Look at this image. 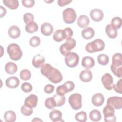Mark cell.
Returning <instances> with one entry per match:
<instances>
[{
    "label": "cell",
    "instance_id": "cell-47",
    "mask_svg": "<svg viewBox=\"0 0 122 122\" xmlns=\"http://www.w3.org/2000/svg\"><path fill=\"white\" fill-rule=\"evenodd\" d=\"M71 1H72L71 0H58L57 2L59 6L61 7H63L71 3Z\"/></svg>",
    "mask_w": 122,
    "mask_h": 122
},
{
    "label": "cell",
    "instance_id": "cell-14",
    "mask_svg": "<svg viewBox=\"0 0 122 122\" xmlns=\"http://www.w3.org/2000/svg\"><path fill=\"white\" fill-rule=\"evenodd\" d=\"M53 30V26L50 23L44 22L41 26V32L45 36H50L52 34Z\"/></svg>",
    "mask_w": 122,
    "mask_h": 122
},
{
    "label": "cell",
    "instance_id": "cell-2",
    "mask_svg": "<svg viewBox=\"0 0 122 122\" xmlns=\"http://www.w3.org/2000/svg\"><path fill=\"white\" fill-rule=\"evenodd\" d=\"M104 47V41L102 39H97L87 44L85 46V50L89 53H94L102 51Z\"/></svg>",
    "mask_w": 122,
    "mask_h": 122
},
{
    "label": "cell",
    "instance_id": "cell-34",
    "mask_svg": "<svg viewBox=\"0 0 122 122\" xmlns=\"http://www.w3.org/2000/svg\"><path fill=\"white\" fill-rule=\"evenodd\" d=\"M122 23V21L121 18L118 17H115L112 19L111 25L114 28L117 30L121 27Z\"/></svg>",
    "mask_w": 122,
    "mask_h": 122
},
{
    "label": "cell",
    "instance_id": "cell-18",
    "mask_svg": "<svg viewBox=\"0 0 122 122\" xmlns=\"http://www.w3.org/2000/svg\"><path fill=\"white\" fill-rule=\"evenodd\" d=\"M44 58L40 54L36 55L32 59V63L33 66L36 68H39L41 67L44 63Z\"/></svg>",
    "mask_w": 122,
    "mask_h": 122
},
{
    "label": "cell",
    "instance_id": "cell-41",
    "mask_svg": "<svg viewBox=\"0 0 122 122\" xmlns=\"http://www.w3.org/2000/svg\"><path fill=\"white\" fill-rule=\"evenodd\" d=\"M41 43V40L39 37L37 36H33L29 41V43L30 46L33 47H36L38 46Z\"/></svg>",
    "mask_w": 122,
    "mask_h": 122
},
{
    "label": "cell",
    "instance_id": "cell-7",
    "mask_svg": "<svg viewBox=\"0 0 122 122\" xmlns=\"http://www.w3.org/2000/svg\"><path fill=\"white\" fill-rule=\"evenodd\" d=\"M79 61V55L75 52H69L65 55V62L67 66L70 68L76 67Z\"/></svg>",
    "mask_w": 122,
    "mask_h": 122
},
{
    "label": "cell",
    "instance_id": "cell-4",
    "mask_svg": "<svg viewBox=\"0 0 122 122\" xmlns=\"http://www.w3.org/2000/svg\"><path fill=\"white\" fill-rule=\"evenodd\" d=\"M69 102L71 108L78 110L81 108L82 106V96L79 93H74L70 95L69 98Z\"/></svg>",
    "mask_w": 122,
    "mask_h": 122
},
{
    "label": "cell",
    "instance_id": "cell-48",
    "mask_svg": "<svg viewBox=\"0 0 122 122\" xmlns=\"http://www.w3.org/2000/svg\"><path fill=\"white\" fill-rule=\"evenodd\" d=\"M0 17L2 18L6 15V10L5 8H4L2 6H0Z\"/></svg>",
    "mask_w": 122,
    "mask_h": 122
},
{
    "label": "cell",
    "instance_id": "cell-25",
    "mask_svg": "<svg viewBox=\"0 0 122 122\" xmlns=\"http://www.w3.org/2000/svg\"><path fill=\"white\" fill-rule=\"evenodd\" d=\"M4 118L6 122H13L16 120V115L13 111L9 110L5 112Z\"/></svg>",
    "mask_w": 122,
    "mask_h": 122
},
{
    "label": "cell",
    "instance_id": "cell-13",
    "mask_svg": "<svg viewBox=\"0 0 122 122\" xmlns=\"http://www.w3.org/2000/svg\"><path fill=\"white\" fill-rule=\"evenodd\" d=\"M80 80L85 82L90 81L92 79V71L88 70L86 69L82 71L79 75Z\"/></svg>",
    "mask_w": 122,
    "mask_h": 122
},
{
    "label": "cell",
    "instance_id": "cell-19",
    "mask_svg": "<svg viewBox=\"0 0 122 122\" xmlns=\"http://www.w3.org/2000/svg\"><path fill=\"white\" fill-rule=\"evenodd\" d=\"M90 23V20L88 16L85 15H80L77 19V24L81 28L87 27Z\"/></svg>",
    "mask_w": 122,
    "mask_h": 122
},
{
    "label": "cell",
    "instance_id": "cell-9",
    "mask_svg": "<svg viewBox=\"0 0 122 122\" xmlns=\"http://www.w3.org/2000/svg\"><path fill=\"white\" fill-rule=\"evenodd\" d=\"M101 81L104 87L107 90H111L113 85V79L112 75L109 73H105L101 78Z\"/></svg>",
    "mask_w": 122,
    "mask_h": 122
},
{
    "label": "cell",
    "instance_id": "cell-33",
    "mask_svg": "<svg viewBox=\"0 0 122 122\" xmlns=\"http://www.w3.org/2000/svg\"><path fill=\"white\" fill-rule=\"evenodd\" d=\"M69 92L70 91L65 83L59 86L56 89L57 94L60 95H64L65 94Z\"/></svg>",
    "mask_w": 122,
    "mask_h": 122
},
{
    "label": "cell",
    "instance_id": "cell-45",
    "mask_svg": "<svg viewBox=\"0 0 122 122\" xmlns=\"http://www.w3.org/2000/svg\"><path fill=\"white\" fill-rule=\"evenodd\" d=\"M22 5L27 8H31L33 7L35 4L33 0H22L21 1Z\"/></svg>",
    "mask_w": 122,
    "mask_h": 122
},
{
    "label": "cell",
    "instance_id": "cell-29",
    "mask_svg": "<svg viewBox=\"0 0 122 122\" xmlns=\"http://www.w3.org/2000/svg\"><path fill=\"white\" fill-rule=\"evenodd\" d=\"M112 64L116 66H122V56L121 53H117L113 55L112 58Z\"/></svg>",
    "mask_w": 122,
    "mask_h": 122
},
{
    "label": "cell",
    "instance_id": "cell-37",
    "mask_svg": "<svg viewBox=\"0 0 122 122\" xmlns=\"http://www.w3.org/2000/svg\"><path fill=\"white\" fill-rule=\"evenodd\" d=\"M31 72L30 71L27 69L22 70L20 74V78L21 80L23 81H27L30 79L31 78Z\"/></svg>",
    "mask_w": 122,
    "mask_h": 122
},
{
    "label": "cell",
    "instance_id": "cell-5",
    "mask_svg": "<svg viewBox=\"0 0 122 122\" xmlns=\"http://www.w3.org/2000/svg\"><path fill=\"white\" fill-rule=\"evenodd\" d=\"M104 121L106 122H115L116 117L114 115V108L110 104H108L103 109Z\"/></svg>",
    "mask_w": 122,
    "mask_h": 122
},
{
    "label": "cell",
    "instance_id": "cell-32",
    "mask_svg": "<svg viewBox=\"0 0 122 122\" xmlns=\"http://www.w3.org/2000/svg\"><path fill=\"white\" fill-rule=\"evenodd\" d=\"M97 61L100 64L102 65H106L109 62V58L108 55L105 54H101L98 56Z\"/></svg>",
    "mask_w": 122,
    "mask_h": 122
},
{
    "label": "cell",
    "instance_id": "cell-16",
    "mask_svg": "<svg viewBox=\"0 0 122 122\" xmlns=\"http://www.w3.org/2000/svg\"><path fill=\"white\" fill-rule=\"evenodd\" d=\"M81 64L84 68L89 70L94 66L95 61L93 58L90 56H85L82 59Z\"/></svg>",
    "mask_w": 122,
    "mask_h": 122
},
{
    "label": "cell",
    "instance_id": "cell-10",
    "mask_svg": "<svg viewBox=\"0 0 122 122\" xmlns=\"http://www.w3.org/2000/svg\"><path fill=\"white\" fill-rule=\"evenodd\" d=\"M107 104H110L115 109H121L122 108V98L118 96H112L108 98Z\"/></svg>",
    "mask_w": 122,
    "mask_h": 122
},
{
    "label": "cell",
    "instance_id": "cell-46",
    "mask_svg": "<svg viewBox=\"0 0 122 122\" xmlns=\"http://www.w3.org/2000/svg\"><path fill=\"white\" fill-rule=\"evenodd\" d=\"M54 90V86L51 84H47L44 88V91L45 93H51Z\"/></svg>",
    "mask_w": 122,
    "mask_h": 122
},
{
    "label": "cell",
    "instance_id": "cell-44",
    "mask_svg": "<svg viewBox=\"0 0 122 122\" xmlns=\"http://www.w3.org/2000/svg\"><path fill=\"white\" fill-rule=\"evenodd\" d=\"M23 20L24 22L27 24L30 22L33 21L34 16L32 13H26L23 16Z\"/></svg>",
    "mask_w": 122,
    "mask_h": 122
},
{
    "label": "cell",
    "instance_id": "cell-36",
    "mask_svg": "<svg viewBox=\"0 0 122 122\" xmlns=\"http://www.w3.org/2000/svg\"><path fill=\"white\" fill-rule=\"evenodd\" d=\"M75 119L76 121L80 122H85L87 121V114L84 111L77 113L75 115Z\"/></svg>",
    "mask_w": 122,
    "mask_h": 122
},
{
    "label": "cell",
    "instance_id": "cell-22",
    "mask_svg": "<svg viewBox=\"0 0 122 122\" xmlns=\"http://www.w3.org/2000/svg\"><path fill=\"white\" fill-rule=\"evenodd\" d=\"M105 32L108 36L111 39L115 38L118 34L117 30L114 28L111 24H108L106 26Z\"/></svg>",
    "mask_w": 122,
    "mask_h": 122
},
{
    "label": "cell",
    "instance_id": "cell-28",
    "mask_svg": "<svg viewBox=\"0 0 122 122\" xmlns=\"http://www.w3.org/2000/svg\"><path fill=\"white\" fill-rule=\"evenodd\" d=\"M26 31L30 33L36 32L38 30V26L36 22L32 21L26 24L25 26Z\"/></svg>",
    "mask_w": 122,
    "mask_h": 122
},
{
    "label": "cell",
    "instance_id": "cell-38",
    "mask_svg": "<svg viewBox=\"0 0 122 122\" xmlns=\"http://www.w3.org/2000/svg\"><path fill=\"white\" fill-rule=\"evenodd\" d=\"M45 105L49 109H53L56 106L55 101L52 97L48 98L45 100Z\"/></svg>",
    "mask_w": 122,
    "mask_h": 122
},
{
    "label": "cell",
    "instance_id": "cell-12",
    "mask_svg": "<svg viewBox=\"0 0 122 122\" xmlns=\"http://www.w3.org/2000/svg\"><path fill=\"white\" fill-rule=\"evenodd\" d=\"M90 15L92 19L96 22L100 21L103 18V12L98 9H94L92 10Z\"/></svg>",
    "mask_w": 122,
    "mask_h": 122
},
{
    "label": "cell",
    "instance_id": "cell-39",
    "mask_svg": "<svg viewBox=\"0 0 122 122\" xmlns=\"http://www.w3.org/2000/svg\"><path fill=\"white\" fill-rule=\"evenodd\" d=\"M21 112L24 115L30 116L33 113V109L32 108H29L24 104L21 107Z\"/></svg>",
    "mask_w": 122,
    "mask_h": 122
},
{
    "label": "cell",
    "instance_id": "cell-23",
    "mask_svg": "<svg viewBox=\"0 0 122 122\" xmlns=\"http://www.w3.org/2000/svg\"><path fill=\"white\" fill-rule=\"evenodd\" d=\"M94 30L91 28L88 27L82 30L81 35L82 37L86 40H89L93 38L94 36Z\"/></svg>",
    "mask_w": 122,
    "mask_h": 122
},
{
    "label": "cell",
    "instance_id": "cell-17",
    "mask_svg": "<svg viewBox=\"0 0 122 122\" xmlns=\"http://www.w3.org/2000/svg\"><path fill=\"white\" fill-rule=\"evenodd\" d=\"M19 83V80L16 77H10L7 78L6 80V85L9 88H16L18 87Z\"/></svg>",
    "mask_w": 122,
    "mask_h": 122
},
{
    "label": "cell",
    "instance_id": "cell-35",
    "mask_svg": "<svg viewBox=\"0 0 122 122\" xmlns=\"http://www.w3.org/2000/svg\"><path fill=\"white\" fill-rule=\"evenodd\" d=\"M53 40L57 42H60L64 40L63 37V30L59 29L56 30L53 35Z\"/></svg>",
    "mask_w": 122,
    "mask_h": 122
},
{
    "label": "cell",
    "instance_id": "cell-6",
    "mask_svg": "<svg viewBox=\"0 0 122 122\" xmlns=\"http://www.w3.org/2000/svg\"><path fill=\"white\" fill-rule=\"evenodd\" d=\"M64 21L67 24L73 23L77 17V15L74 10L71 8H68L64 10L62 13Z\"/></svg>",
    "mask_w": 122,
    "mask_h": 122
},
{
    "label": "cell",
    "instance_id": "cell-27",
    "mask_svg": "<svg viewBox=\"0 0 122 122\" xmlns=\"http://www.w3.org/2000/svg\"><path fill=\"white\" fill-rule=\"evenodd\" d=\"M4 4L11 10H15L19 6V1L18 0H3Z\"/></svg>",
    "mask_w": 122,
    "mask_h": 122
},
{
    "label": "cell",
    "instance_id": "cell-24",
    "mask_svg": "<svg viewBox=\"0 0 122 122\" xmlns=\"http://www.w3.org/2000/svg\"><path fill=\"white\" fill-rule=\"evenodd\" d=\"M5 69L7 73L9 74H13L17 72L18 67L15 63L12 62H8L5 65Z\"/></svg>",
    "mask_w": 122,
    "mask_h": 122
},
{
    "label": "cell",
    "instance_id": "cell-3",
    "mask_svg": "<svg viewBox=\"0 0 122 122\" xmlns=\"http://www.w3.org/2000/svg\"><path fill=\"white\" fill-rule=\"evenodd\" d=\"M7 52L10 58L14 61H18L21 59L22 52L20 46L16 43H11L8 46Z\"/></svg>",
    "mask_w": 122,
    "mask_h": 122
},
{
    "label": "cell",
    "instance_id": "cell-31",
    "mask_svg": "<svg viewBox=\"0 0 122 122\" xmlns=\"http://www.w3.org/2000/svg\"><path fill=\"white\" fill-rule=\"evenodd\" d=\"M111 70L113 73L117 77L122 78V66H118L111 64Z\"/></svg>",
    "mask_w": 122,
    "mask_h": 122
},
{
    "label": "cell",
    "instance_id": "cell-11",
    "mask_svg": "<svg viewBox=\"0 0 122 122\" xmlns=\"http://www.w3.org/2000/svg\"><path fill=\"white\" fill-rule=\"evenodd\" d=\"M38 100V97L36 95L33 94H30L25 99L24 104L30 108H35L37 105Z\"/></svg>",
    "mask_w": 122,
    "mask_h": 122
},
{
    "label": "cell",
    "instance_id": "cell-20",
    "mask_svg": "<svg viewBox=\"0 0 122 122\" xmlns=\"http://www.w3.org/2000/svg\"><path fill=\"white\" fill-rule=\"evenodd\" d=\"M8 34L10 38L12 39H17L20 36V29L16 26H12L9 29Z\"/></svg>",
    "mask_w": 122,
    "mask_h": 122
},
{
    "label": "cell",
    "instance_id": "cell-42",
    "mask_svg": "<svg viewBox=\"0 0 122 122\" xmlns=\"http://www.w3.org/2000/svg\"><path fill=\"white\" fill-rule=\"evenodd\" d=\"M21 88L23 92L28 93L31 92L32 90V86L31 84L29 82H24L22 84Z\"/></svg>",
    "mask_w": 122,
    "mask_h": 122
},
{
    "label": "cell",
    "instance_id": "cell-21",
    "mask_svg": "<svg viewBox=\"0 0 122 122\" xmlns=\"http://www.w3.org/2000/svg\"><path fill=\"white\" fill-rule=\"evenodd\" d=\"M50 118L54 122L61 121L62 113L59 110H53L49 114Z\"/></svg>",
    "mask_w": 122,
    "mask_h": 122
},
{
    "label": "cell",
    "instance_id": "cell-30",
    "mask_svg": "<svg viewBox=\"0 0 122 122\" xmlns=\"http://www.w3.org/2000/svg\"><path fill=\"white\" fill-rule=\"evenodd\" d=\"M52 97L55 101L56 106H61L64 104L65 102V97L64 95H60L58 94H56Z\"/></svg>",
    "mask_w": 122,
    "mask_h": 122
},
{
    "label": "cell",
    "instance_id": "cell-1",
    "mask_svg": "<svg viewBox=\"0 0 122 122\" xmlns=\"http://www.w3.org/2000/svg\"><path fill=\"white\" fill-rule=\"evenodd\" d=\"M41 72L52 83L56 84L62 80V75L60 71L49 63L43 64L41 67Z\"/></svg>",
    "mask_w": 122,
    "mask_h": 122
},
{
    "label": "cell",
    "instance_id": "cell-15",
    "mask_svg": "<svg viewBox=\"0 0 122 122\" xmlns=\"http://www.w3.org/2000/svg\"><path fill=\"white\" fill-rule=\"evenodd\" d=\"M92 103L95 106L102 105L104 101V97L101 93H97L94 94L92 97Z\"/></svg>",
    "mask_w": 122,
    "mask_h": 122
},
{
    "label": "cell",
    "instance_id": "cell-43",
    "mask_svg": "<svg viewBox=\"0 0 122 122\" xmlns=\"http://www.w3.org/2000/svg\"><path fill=\"white\" fill-rule=\"evenodd\" d=\"M112 88L117 93L122 94V79H121L115 84H113Z\"/></svg>",
    "mask_w": 122,
    "mask_h": 122
},
{
    "label": "cell",
    "instance_id": "cell-40",
    "mask_svg": "<svg viewBox=\"0 0 122 122\" xmlns=\"http://www.w3.org/2000/svg\"><path fill=\"white\" fill-rule=\"evenodd\" d=\"M73 35V31L71 28H66L63 30V37L64 39H69L71 38Z\"/></svg>",
    "mask_w": 122,
    "mask_h": 122
},
{
    "label": "cell",
    "instance_id": "cell-26",
    "mask_svg": "<svg viewBox=\"0 0 122 122\" xmlns=\"http://www.w3.org/2000/svg\"><path fill=\"white\" fill-rule=\"evenodd\" d=\"M89 118L90 120L92 121H99L102 118L101 112L98 110L94 109L90 112L89 113Z\"/></svg>",
    "mask_w": 122,
    "mask_h": 122
},
{
    "label": "cell",
    "instance_id": "cell-8",
    "mask_svg": "<svg viewBox=\"0 0 122 122\" xmlns=\"http://www.w3.org/2000/svg\"><path fill=\"white\" fill-rule=\"evenodd\" d=\"M76 46V41L72 38L67 39L66 42L60 47V51L64 56L70 52Z\"/></svg>",
    "mask_w": 122,
    "mask_h": 122
}]
</instances>
